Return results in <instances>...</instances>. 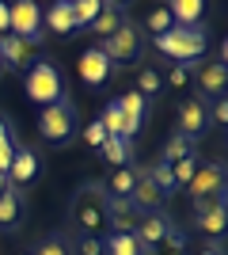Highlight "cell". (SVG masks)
<instances>
[{
  "mask_svg": "<svg viewBox=\"0 0 228 255\" xmlns=\"http://www.w3.org/2000/svg\"><path fill=\"white\" fill-rule=\"evenodd\" d=\"M31 255H73V244H69L65 233H50V236H42V240L34 244Z\"/></svg>",
  "mask_w": 228,
  "mask_h": 255,
  "instance_id": "83f0119b",
  "label": "cell"
},
{
  "mask_svg": "<svg viewBox=\"0 0 228 255\" xmlns=\"http://www.w3.org/2000/svg\"><path fill=\"white\" fill-rule=\"evenodd\" d=\"M137 168V183H133V194H130V202L137 206L141 213H163V202H167V194L156 187V183L149 179V164H133Z\"/></svg>",
  "mask_w": 228,
  "mask_h": 255,
  "instance_id": "ba28073f",
  "label": "cell"
},
{
  "mask_svg": "<svg viewBox=\"0 0 228 255\" xmlns=\"http://www.w3.org/2000/svg\"><path fill=\"white\" fill-rule=\"evenodd\" d=\"M0 76H4V65H0Z\"/></svg>",
  "mask_w": 228,
  "mask_h": 255,
  "instance_id": "b9f144b4",
  "label": "cell"
},
{
  "mask_svg": "<svg viewBox=\"0 0 228 255\" xmlns=\"http://www.w3.org/2000/svg\"><path fill=\"white\" fill-rule=\"evenodd\" d=\"M23 96L31 99L38 111L61 103V99H65V73H61V65L50 61V57H38V61L23 73Z\"/></svg>",
  "mask_w": 228,
  "mask_h": 255,
  "instance_id": "7a4b0ae2",
  "label": "cell"
},
{
  "mask_svg": "<svg viewBox=\"0 0 228 255\" xmlns=\"http://www.w3.org/2000/svg\"><path fill=\"white\" fill-rule=\"evenodd\" d=\"M73 255H107V244H103V236H80Z\"/></svg>",
  "mask_w": 228,
  "mask_h": 255,
  "instance_id": "e575fe53",
  "label": "cell"
},
{
  "mask_svg": "<svg viewBox=\"0 0 228 255\" xmlns=\"http://www.w3.org/2000/svg\"><path fill=\"white\" fill-rule=\"evenodd\" d=\"M152 46H156V53L171 57L175 65H190L206 53V27H171V31L156 34Z\"/></svg>",
  "mask_w": 228,
  "mask_h": 255,
  "instance_id": "277c9868",
  "label": "cell"
},
{
  "mask_svg": "<svg viewBox=\"0 0 228 255\" xmlns=\"http://www.w3.org/2000/svg\"><path fill=\"white\" fill-rule=\"evenodd\" d=\"M99 152H103V160H107L110 171H114V168H126V164H130L133 145H130V141H122V137H107L103 145H99Z\"/></svg>",
  "mask_w": 228,
  "mask_h": 255,
  "instance_id": "d4e9b609",
  "label": "cell"
},
{
  "mask_svg": "<svg viewBox=\"0 0 228 255\" xmlns=\"http://www.w3.org/2000/svg\"><path fill=\"white\" fill-rule=\"evenodd\" d=\"M38 133H42L46 145H54V149H65L69 141L80 133V115H76V103L73 99H61L54 107H42L38 111Z\"/></svg>",
  "mask_w": 228,
  "mask_h": 255,
  "instance_id": "3957f363",
  "label": "cell"
},
{
  "mask_svg": "<svg viewBox=\"0 0 228 255\" xmlns=\"http://www.w3.org/2000/svg\"><path fill=\"white\" fill-rule=\"evenodd\" d=\"M145 213L130 202V198H110V210H107V233L114 236H133L137 225H141Z\"/></svg>",
  "mask_w": 228,
  "mask_h": 255,
  "instance_id": "8fae6325",
  "label": "cell"
},
{
  "mask_svg": "<svg viewBox=\"0 0 228 255\" xmlns=\"http://www.w3.org/2000/svg\"><path fill=\"white\" fill-rule=\"evenodd\" d=\"M38 57H42V46L23 42L15 34H0V65H4V69H23V73H27Z\"/></svg>",
  "mask_w": 228,
  "mask_h": 255,
  "instance_id": "52a82bcc",
  "label": "cell"
},
{
  "mask_svg": "<svg viewBox=\"0 0 228 255\" xmlns=\"http://www.w3.org/2000/svg\"><path fill=\"white\" fill-rule=\"evenodd\" d=\"M183 252H186V233L175 221H171V229H167L152 248H141V255H183Z\"/></svg>",
  "mask_w": 228,
  "mask_h": 255,
  "instance_id": "7402d4cb",
  "label": "cell"
},
{
  "mask_svg": "<svg viewBox=\"0 0 228 255\" xmlns=\"http://www.w3.org/2000/svg\"><path fill=\"white\" fill-rule=\"evenodd\" d=\"M149 179L156 183V187H160V191L167 194V198H171V194H175V179H171V168H167L163 160H156V164H149Z\"/></svg>",
  "mask_w": 228,
  "mask_h": 255,
  "instance_id": "d6a6232c",
  "label": "cell"
},
{
  "mask_svg": "<svg viewBox=\"0 0 228 255\" xmlns=\"http://www.w3.org/2000/svg\"><path fill=\"white\" fill-rule=\"evenodd\" d=\"M42 31H54V34H69V31H76L73 0H54L50 8H42Z\"/></svg>",
  "mask_w": 228,
  "mask_h": 255,
  "instance_id": "2e32d148",
  "label": "cell"
},
{
  "mask_svg": "<svg viewBox=\"0 0 228 255\" xmlns=\"http://www.w3.org/2000/svg\"><path fill=\"white\" fill-rule=\"evenodd\" d=\"M145 27H149L152 38H156V34H163V31H171V27H175V23H171V11H167V8L149 11V15H145Z\"/></svg>",
  "mask_w": 228,
  "mask_h": 255,
  "instance_id": "836d02e7",
  "label": "cell"
},
{
  "mask_svg": "<svg viewBox=\"0 0 228 255\" xmlns=\"http://www.w3.org/2000/svg\"><path fill=\"white\" fill-rule=\"evenodd\" d=\"M198 152L194 156H186V160H179V164H171V179H175V191L179 187H190V179H194V171H198Z\"/></svg>",
  "mask_w": 228,
  "mask_h": 255,
  "instance_id": "1f68e13d",
  "label": "cell"
},
{
  "mask_svg": "<svg viewBox=\"0 0 228 255\" xmlns=\"http://www.w3.org/2000/svg\"><path fill=\"white\" fill-rule=\"evenodd\" d=\"M225 221H228L225 202H217L213 210H206V213H198V217H194V225L202 229V236H213V240H217L213 248H221V236H225Z\"/></svg>",
  "mask_w": 228,
  "mask_h": 255,
  "instance_id": "44dd1931",
  "label": "cell"
},
{
  "mask_svg": "<svg viewBox=\"0 0 228 255\" xmlns=\"http://www.w3.org/2000/svg\"><path fill=\"white\" fill-rule=\"evenodd\" d=\"M194 84H198V99H225V84H228V65H206L194 73Z\"/></svg>",
  "mask_w": 228,
  "mask_h": 255,
  "instance_id": "4fadbf2b",
  "label": "cell"
},
{
  "mask_svg": "<svg viewBox=\"0 0 228 255\" xmlns=\"http://www.w3.org/2000/svg\"><path fill=\"white\" fill-rule=\"evenodd\" d=\"M84 141H87V145H91V149H99V145L107 141V129L99 126V118H95V122H87V126H84Z\"/></svg>",
  "mask_w": 228,
  "mask_h": 255,
  "instance_id": "d590c367",
  "label": "cell"
},
{
  "mask_svg": "<svg viewBox=\"0 0 228 255\" xmlns=\"http://www.w3.org/2000/svg\"><path fill=\"white\" fill-rule=\"evenodd\" d=\"M76 69H80V80H84L87 88H103L110 80V73H114V65H110V57L99 46H91V50L80 53V61H76Z\"/></svg>",
  "mask_w": 228,
  "mask_h": 255,
  "instance_id": "30bf717a",
  "label": "cell"
},
{
  "mask_svg": "<svg viewBox=\"0 0 228 255\" xmlns=\"http://www.w3.org/2000/svg\"><path fill=\"white\" fill-rule=\"evenodd\" d=\"M167 229H171V217H167V213H145L133 236H137V244H141V248H152Z\"/></svg>",
  "mask_w": 228,
  "mask_h": 255,
  "instance_id": "d6986e66",
  "label": "cell"
},
{
  "mask_svg": "<svg viewBox=\"0 0 228 255\" xmlns=\"http://www.w3.org/2000/svg\"><path fill=\"white\" fill-rule=\"evenodd\" d=\"M160 88H163V76L156 73V69H149V65H145L141 73H137V88H133V92H137V96H145V99H152V96H160Z\"/></svg>",
  "mask_w": 228,
  "mask_h": 255,
  "instance_id": "f546056e",
  "label": "cell"
},
{
  "mask_svg": "<svg viewBox=\"0 0 228 255\" xmlns=\"http://www.w3.org/2000/svg\"><path fill=\"white\" fill-rule=\"evenodd\" d=\"M122 23H126V4H103V11H99V19L91 23L87 31L95 34V38H103V42H107V38H110L114 31H118Z\"/></svg>",
  "mask_w": 228,
  "mask_h": 255,
  "instance_id": "e0dca14e",
  "label": "cell"
},
{
  "mask_svg": "<svg viewBox=\"0 0 228 255\" xmlns=\"http://www.w3.org/2000/svg\"><path fill=\"white\" fill-rule=\"evenodd\" d=\"M209 129V111H206V103H202V99H186L183 107H179V129H175V133H183V137H190L198 145V137H202V133H206Z\"/></svg>",
  "mask_w": 228,
  "mask_h": 255,
  "instance_id": "7c38bea8",
  "label": "cell"
},
{
  "mask_svg": "<svg viewBox=\"0 0 228 255\" xmlns=\"http://www.w3.org/2000/svg\"><path fill=\"white\" fill-rule=\"evenodd\" d=\"M23 225V191L19 187H11L0 194V233H15Z\"/></svg>",
  "mask_w": 228,
  "mask_h": 255,
  "instance_id": "9a60e30c",
  "label": "cell"
},
{
  "mask_svg": "<svg viewBox=\"0 0 228 255\" xmlns=\"http://www.w3.org/2000/svg\"><path fill=\"white\" fill-rule=\"evenodd\" d=\"M103 244H107V255H141L137 236H114V233H107V236H103Z\"/></svg>",
  "mask_w": 228,
  "mask_h": 255,
  "instance_id": "4dcf8cb0",
  "label": "cell"
},
{
  "mask_svg": "<svg viewBox=\"0 0 228 255\" xmlns=\"http://www.w3.org/2000/svg\"><path fill=\"white\" fill-rule=\"evenodd\" d=\"M38 152L27 149V145H15V156H11V168H8V183L11 187H27V183H34V175H38Z\"/></svg>",
  "mask_w": 228,
  "mask_h": 255,
  "instance_id": "5bb4252c",
  "label": "cell"
},
{
  "mask_svg": "<svg viewBox=\"0 0 228 255\" xmlns=\"http://www.w3.org/2000/svg\"><path fill=\"white\" fill-rule=\"evenodd\" d=\"M133 183H137V168L133 164H126V168H114L103 179V187H107V194L110 198H130L133 194Z\"/></svg>",
  "mask_w": 228,
  "mask_h": 255,
  "instance_id": "603a6c76",
  "label": "cell"
},
{
  "mask_svg": "<svg viewBox=\"0 0 228 255\" xmlns=\"http://www.w3.org/2000/svg\"><path fill=\"white\" fill-rule=\"evenodd\" d=\"M8 34L23 38V42H34L42 46V8L34 4V0H15L8 4Z\"/></svg>",
  "mask_w": 228,
  "mask_h": 255,
  "instance_id": "8992f818",
  "label": "cell"
},
{
  "mask_svg": "<svg viewBox=\"0 0 228 255\" xmlns=\"http://www.w3.org/2000/svg\"><path fill=\"white\" fill-rule=\"evenodd\" d=\"M190 198H225V164H198L194 179H190Z\"/></svg>",
  "mask_w": 228,
  "mask_h": 255,
  "instance_id": "9c48e42d",
  "label": "cell"
},
{
  "mask_svg": "<svg viewBox=\"0 0 228 255\" xmlns=\"http://www.w3.org/2000/svg\"><path fill=\"white\" fill-rule=\"evenodd\" d=\"M209 118H213V126H228V103H225V99L213 103V115H209Z\"/></svg>",
  "mask_w": 228,
  "mask_h": 255,
  "instance_id": "74e56055",
  "label": "cell"
},
{
  "mask_svg": "<svg viewBox=\"0 0 228 255\" xmlns=\"http://www.w3.org/2000/svg\"><path fill=\"white\" fill-rule=\"evenodd\" d=\"M198 255H221V248H206V252H198Z\"/></svg>",
  "mask_w": 228,
  "mask_h": 255,
  "instance_id": "60d3db41",
  "label": "cell"
},
{
  "mask_svg": "<svg viewBox=\"0 0 228 255\" xmlns=\"http://www.w3.org/2000/svg\"><path fill=\"white\" fill-rule=\"evenodd\" d=\"M167 11H171V23H175V27H202L206 4H202V0H175Z\"/></svg>",
  "mask_w": 228,
  "mask_h": 255,
  "instance_id": "cb8c5ba5",
  "label": "cell"
},
{
  "mask_svg": "<svg viewBox=\"0 0 228 255\" xmlns=\"http://www.w3.org/2000/svg\"><path fill=\"white\" fill-rule=\"evenodd\" d=\"M15 126H11V118L8 115H0V171L8 175V168H11V156H15Z\"/></svg>",
  "mask_w": 228,
  "mask_h": 255,
  "instance_id": "4316f807",
  "label": "cell"
},
{
  "mask_svg": "<svg viewBox=\"0 0 228 255\" xmlns=\"http://www.w3.org/2000/svg\"><path fill=\"white\" fill-rule=\"evenodd\" d=\"M107 210H110V194L103 179L80 183L69 198V225L80 236H107Z\"/></svg>",
  "mask_w": 228,
  "mask_h": 255,
  "instance_id": "6da1fadb",
  "label": "cell"
},
{
  "mask_svg": "<svg viewBox=\"0 0 228 255\" xmlns=\"http://www.w3.org/2000/svg\"><path fill=\"white\" fill-rule=\"evenodd\" d=\"M8 191V175H4V171H0V194Z\"/></svg>",
  "mask_w": 228,
  "mask_h": 255,
  "instance_id": "ab89813d",
  "label": "cell"
},
{
  "mask_svg": "<svg viewBox=\"0 0 228 255\" xmlns=\"http://www.w3.org/2000/svg\"><path fill=\"white\" fill-rule=\"evenodd\" d=\"M141 38H145V31H141V23H133V19H126L118 27V31L110 34L107 42H99V50L110 57V65L118 69V65H133L137 57H141Z\"/></svg>",
  "mask_w": 228,
  "mask_h": 255,
  "instance_id": "5b68a950",
  "label": "cell"
},
{
  "mask_svg": "<svg viewBox=\"0 0 228 255\" xmlns=\"http://www.w3.org/2000/svg\"><path fill=\"white\" fill-rule=\"evenodd\" d=\"M19 255H31V252H19Z\"/></svg>",
  "mask_w": 228,
  "mask_h": 255,
  "instance_id": "7bdbcfd3",
  "label": "cell"
},
{
  "mask_svg": "<svg viewBox=\"0 0 228 255\" xmlns=\"http://www.w3.org/2000/svg\"><path fill=\"white\" fill-rule=\"evenodd\" d=\"M186 156H194V141L190 137H183V133H171V137L163 141V152H160V160L171 168V164H179V160H186Z\"/></svg>",
  "mask_w": 228,
  "mask_h": 255,
  "instance_id": "484cf974",
  "label": "cell"
},
{
  "mask_svg": "<svg viewBox=\"0 0 228 255\" xmlns=\"http://www.w3.org/2000/svg\"><path fill=\"white\" fill-rule=\"evenodd\" d=\"M190 73H194V69H186V65H175L171 73H167V84H171V88H183L186 80H190Z\"/></svg>",
  "mask_w": 228,
  "mask_h": 255,
  "instance_id": "8d00e7d4",
  "label": "cell"
},
{
  "mask_svg": "<svg viewBox=\"0 0 228 255\" xmlns=\"http://www.w3.org/2000/svg\"><path fill=\"white\" fill-rule=\"evenodd\" d=\"M0 34H8V4L0 0Z\"/></svg>",
  "mask_w": 228,
  "mask_h": 255,
  "instance_id": "f35d334b",
  "label": "cell"
},
{
  "mask_svg": "<svg viewBox=\"0 0 228 255\" xmlns=\"http://www.w3.org/2000/svg\"><path fill=\"white\" fill-rule=\"evenodd\" d=\"M99 126L107 129V137H122V141H133V133H137V129L126 122V115L118 111V103H114V99L103 107V115H99Z\"/></svg>",
  "mask_w": 228,
  "mask_h": 255,
  "instance_id": "ac0fdd59",
  "label": "cell"
},
{
  "mask_svg": "<svg viewBox=\"0 0 228 255\" xmlns=\"http://www.w3.org/2000/svg\"><path fill=\"white\" fill-rule=\"evenodd\" d=\"M114 103H118V111L126 115V122H130L133 129H141L145 122H149V99H145V96H137V92H126V96H118Z\"/></svg>",
  "mask_w": 228,
  "mask_h": 255,
  "instance_id": "ffe728a7",
  "label": "cell"
},
{
  "mask_svg": "<svg viewBox=\"0 0 228 255\" xmlns=\"http://www.w3.org/2000/svg\"><path fill=\"white\" fill-rule=\"evenodd\" d=\"M103 11V0H73V19L76 27H91Z\"/></svg>",
  "mask_w": 228,
  "mask_h": 255,
  "instance_id": "f1b7e54d",
  "label": "cell"
}]
</instances>
